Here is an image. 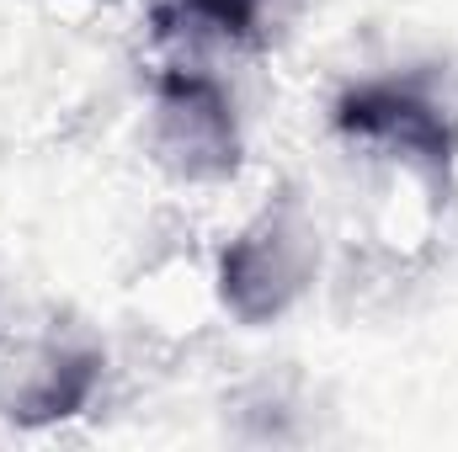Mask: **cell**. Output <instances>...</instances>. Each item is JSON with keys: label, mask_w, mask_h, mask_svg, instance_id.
Segmentation results:
<instances>
[{"label": "cell", "mask_w": 458, "mask_h": 452, "mask_svg": "<svg viewBox=\"0 0 458 452\" xmlns=\"http://www.w3.org/2000/svg\"><path fill=\"white\" fill-rule=\"evenodd\" d=\"M336 138L357 155L389 160L421 181L448 187L458 165V113L454 96L437 86V75L400 70V75H368L352 80L331 107Z\"/></svg>", "instance_id": "1"}, {"label": "cell", "mask_w": 458, "mask_h": 452, "mask_svg": "<svg viewBox=\"0 0 458 452\" xmlns=\"http://www.w3.org/2000/svg\"><path fill=\"white\" fill-rule=\"evenodd\" d=\"M320 277V224L299 187L267 197L219 250V304L240 325H272Z\"/></svg>", "instance_id": "2"}, {"label": "cell", "mask_w": 458, "mask_h": 452, "mask_svg": "<svg viewBox=\"0 0 458 452\" xmlns=\"http://www.w3.org/2000/svg\"><path fill=\"white\" fill-rule=\"evenodd\" d=\"M144 138H149L155 165L182 187H225L234 181L240 155H245L229 91L208 70H192V64L160 70L149 91Z\"/></svg>", "instance_id": "3"}, {"label": "cell", "mask_w": 458, "mask_h": 452, "mask_svg": "<svg viewBox=\"0 0 458 452\" xmlns=\"http://www.w3.org/2000/svg\"><path fill=\"white\" fill-rule=\"evenodd\" d=\"M107 356L91 340L43 336L0 362V415L16 426H54L81 415L102 389Z\"/></svg>", "instance_id": "4"}, {"label": "cell", "mask_w": 458, "mask_h": 452, "mask_svg": "<svg viewBox=\"0 0 458 452\" xmlns=\"http://www.w3.org/2000/svg\"><path fill=\"white\" fill-rule=\"evenodd\" d=\"M155 21L192 38L245 43L261 21V0H155Z\"/></svg>", "instance_id": "5"}]
</instances>
